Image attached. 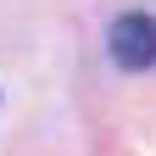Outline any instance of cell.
Returning a JSON list of instances; mask_svg holds the SVG:
<instances>
[{
    "label": "cell",
    "mask_w": 156,
    "mask_h": 156,
    "mask_svg": "<svg viewBox=\"0 0 156 156\" xmlns=\"http://www.w3.org/2000/svg\"><path fill=\"white\" fill-rule=\"evenodd\" d=\"M106 45H112V62H117V67H128V73L156 67V17H145V11L117 17Z\"/></svg>",
    "instance_id": "1"
}]
</instances>
